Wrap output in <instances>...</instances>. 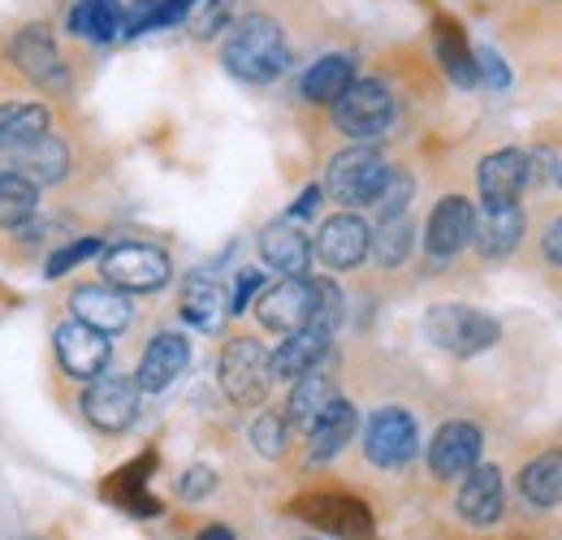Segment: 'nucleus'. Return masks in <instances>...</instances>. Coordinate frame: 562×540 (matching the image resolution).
<instances>
[{
  "instance_id": "obj_17",
  "label": "nucleus",
  "mask_w": 562,
  "mask_h": 540,
  "mask_svg": "<svg viewBox=\"0 0 562 540\" xmlns=\"http://www.w3.org/2000/svg\"><path fill=\"white\" fill-rule=\"evenodd\" d=\"M502 502H506V488H502V472L490 463H476L472 472L463 475V488H459V515L476 528L497 524L502 519Z\"/></svg>"
},
{
  "instance_id": "obj_37",
  "label": "nucleus",
  "mask_w": 562,
  "mask_h": 540,
  "mask_svg": "<svg viewBox=\"0 0 562 540\" xmlns=\"http://www.w3.org/2000/svg\"><path fill=\"white\" fill-rule=\"evenodd\" d=\"M91 256H100V238H78V243H70V247H61V251L48 256V277H61V272H70L74 265H82V260H91Z\"/></svg>"
},
{
  "instance_id": "obj_16",
  "label": "nucleus",
  "mask_w": 562,
  "mask_h": 540,
  "mask_svg": "<svg viewBox=\"0 0 562 540\" xmlns=\"http://www.w3.org/2000/svg\"><path fill=\"white\" fill-rule=\"evenodd\" d=\"M187 363H191V346L182 334H160V338H151V346L143 350V363H139V390L143 394H160V390H169L182 372H187Z\"/></svg>"
},
{
  "instance_id": "obj_28",
  "label": "nucleus",
  "mask_w": 562,
  "mask_h": 540,
  "mask_svg": "<svg viewBox=\"0 0 562 540\" xmlns=\"http://www.w3.org/2000/svg\"><path fill=\"white\" fill-rule=\"evenodd\" d=\"M437 57H441V69H446V74H450L459 87H476V82H481L476 53L468 48L463 31H459L450 18H441V22H437Z\"/></svg>"
},
{
  "instance_id": "obj_42",
  "label": "nucleus",
  "mask_w": 562,
  "mask_h": 540,
  "mask_svg": "<svg viewBox=\"0 0 562 540\" xmlns=\"http://www.w3.org/2000/svg\"><path fill=\"white\" fill-rule=\"evenodd\" d=\"M541 251H546V260H554L562 269V216L546 229V238H541Z\"/></svg>"
},
{
  "instance_id": "obj_35",
  "label": "nucleus",
  "mask_w": 562,
  "mask_h": 540,
  "mask_svg": "<svg viewBox=\"0 0 562 540\" xmlns=\"http://www.w3.org/2000/svg\"><path fill=\"white\" fill-rule=\"evenodd\" d=\"M312 290H316L312 325H316V329H325V334H334V329H338V320H342V294H338V285H334V281H312Z\"/></svg>"
},
{
  "instance_id": "obj_14",
  "label": "nucleus",
  "mask_w": 562,
  "mask_h": 540,
  "mask_svg": "<svg viewBox=\"0 0 562 540\" xmlns=\"http://www.w3.org/2000/svg\"><path fill=\"white\" fill-rule=\"evenodd\" d=\"M57 359H61V368L70 376L91 381L109 363V334H100V329H91L82 320H70V325L57 329Z\"/></svg>"
},
{
  "instance_id": "obj_21",
  "label": "nucleus",
  "mask_w": 562,
  "mask_h": 540,
  "mask_svg": "<svg viewBox=\"0 0 562 540\" xmlns=\"http://www.w3.org/2000/svg\"><path fill=\"white\" fill-rule=\"evenodd\" d=\"M260 256H265V265L278 269L281 277H303L307 265H312V243H307V234H303L299 225L273 221V225H265V234H260Z\"/></svg>"
},
{
  "instance_id": "obj_13",
  "label": "nucleus",
  "mask_w": 562,
  "mask_h": 540,
  "mask_svg": "<svg viewBox=\"0 0 562 540\" xmlns=\"http://www.w3.org/2000/svg\"><path fill=\"white\" fill-rule=\"evenodd\" d=\"M368 251H372V234H368V225L359 216H351V212L329 216L321 225V234H316V256L329 269H355Z\"/></svg>"
},
{
  "instance_id": "obj_1",
  "label": "nucleus",
  "mask_w": 562,
  "mask_h": 540,
  "mask_svg": "<svg viewBox=\"0 0 562 540\" xmlns=\"http://www.w3.org/2000/svg\"><path fill=\"white\" fill-rule=\"evenodd\" d=\"M221 57H225V69L243 82H273V78H281V69L290 66L285 35L265 13H251V18L234 22Z\"/></svg>"
},
{
  "instance_id": "obj_12",
  "label": "nucleus",
  "mask_w": 562,
  "mask_h": 540,
  "mask_svg": "<svg viewBox=\"0 0 562 540\" xmlns=\"http://www.w3.org/2000/svg\"><path fill=\"white\" fill-rule=\"evenodd\" d=\"M294 510H299L307 524H321L325 532H338V537H351V540L372 537V515H368V506L355 502V497L316 493V497H303Z\"/></svg>"
},
{
  "instance_id": "obj_4",
  "label": "nucleus",
  "mask_w": 562,
  "mask_h": 540,
  "mask_svg": "<svg viewBox=\"0 0 562 540\" xmlns=\"http://www.w3.org/2000/svg\"><path fill=\"white\" fill-rule=\"evenodd\" d=\"M390 165L372 151V147H351V151H338L329 160V173H325V187L338 203H351V207H368L376 200L381 182H385Z\"/></svg>"
},
{
  "instance_id": "obj_41",
  "label": "nucleus",
  "mask_w": 562,
  "mask_h": 540,
  "mask_svg": "<svg viewBox=\"0 0 562 540\" xmlns=\"http://www.w3.org/2000/svg\"><path fill=\"white\" fill-rule=\"evenodd\" d=\"M476 69H481V78H485L490 87H506V82H510V69H506V61H502L493 48H481V53H476Z\"/></svg>"
},
{
  "instance_id": "obj_11",
  "label": "nucleus",
  "mask_w": 562,
  "mask_h": 540,
  "mask_svg": "<svg viewBox=\"0 0 562 540\" xmlns=\"http://www.w3.org/2000/svg\"><path fill=\"white\" fill-rule=\"evenodd\" d=\"M472 229H476V207L463 195H446L428 216V234H424L428 256H437V260L459 256L472 243Z\"/></svg>"
},
{
  "instance_id": "obj_3",
  "label": "nucleus",
  "mask_w": 562,
  "mask_h": 540,
  "mask_svg": "<svg viewBox=\"0 0 562 540\" xmlns=\"http://www.w3.org/2000/svg\"><path fill=\"white\" fill-rule=\"evenodd\" d=\"M273 385V363H269V350L256 338H234L221 355V390L234 398L238 406H256L265 403Z\"/></svg>"
},
{
  "instance_id": "obj_29",
  "label": "nucleus",
  "mask_w": 562,
  "mask_h": 540,
  "mask_svg": "<svg viewBox=\"0 0 562 540\" xmlns=\"http://www.w3.org/2000/svg\"><path fill=\"white\" fill-rule=\"evenodd\" d=\"M13 61H18V69H22L26 78L48 82L53 69H61L57 66V44H53L48 26H26V31L13 40Z\"/></svg>"
},
{
  "instance_id": "obj_19",
  "label": "nucleus",
  "mask_w": 562,
  "mask_h": 540,
  "mask_svg": "<svg viewBox=\"0 0 562 540\" xmlns=\"http://www.w3.org/2000/svg\"><path fill=\"white\" fill-rule=\"evenodd\" d=\"M329 338H334V334H325V329H316V325H307V329H299V334H285V341L269 355L273 381H299L303 372H316L321 359L329 355Z\"/></svg>"
},
{
  "instance_id": "obj_2",
  "label": "nucleus",
  "mask_w": 562,
  "mask_h": 540,
  "mask_svg": "<svg viewBox=\"0 0 562 540\" xmlns=\"http://www.w3.org/2000/svg\"><path fill=\"white\" fill-rule=\"evenodd\" d=\"M424 334L432 346H441L446 355H481L490 350L493 341L502 338V325L493 320L490 312H476V307H459V303H446V307H432L424 316Z\"/></svg>"
},
{
  "instance_id": "obj_8",
  "label": "nucleus",
  "mask_w": 562,
  "mask_h": 540,
  "mask_svg": "<svg viewBox=\"0 0 562 540\" xmlns=\"http://www.w3.org/2000/svg\"><path fill=\"white\" fill-rule=\"evenodd\" d=\"M139 381L131 376H95L82 394V415L104 432H122L139 415Z\"/></svg>"
},
{
  "instance_id": "obj_23",
  "label": "nucleus",
  "mask_w": 562,
  "mask_h": 540,
  "mask_svg": "<svg viewBox=\"0 0 562 540\" xmlns=\"http://www.w3.org/2000/svg\"><path fill=\"white\" fill-rule=\"evenodd\" d=\"M122 31H126L122 0H78L70 9V35L78 40L109 44V40H122Z\"/></svg>"
},
{
  "instance_id": "obj_36",
  "label": "nucleus",
  "mask_w": 562,
  "mask_h": 540,
  "mask_svg": "<svg viewBox=\"0 0 562 540\" xmlns=\"http://www.w3.org/2000/svg\"><path fill=\"white\" fill-rule=\"evenodd\" d=\"M251 446L265 454V459H281V450H285V419L281 415H260L256 424H251Z\"/></svg>"
},
{
  "instance_id": "obj_9",
  "label": "nucleus",
  "mask_w": 562,
  "mask_h": 540,
  "mask_svg": "<svg viewBox=\"0 0 562 540\" xmlns=\"http://www.w3.org/2000/svg\"><path fill=\"white\" fill-rule=\"evenodd\" d=\"M312 312H316V290H312L307 277H285L273 290H265L260 303H256L260 325L273 329V334H299V329H307L312 325Z\"/></svg>"
},
{
  "instance_id": "obj_45",
  "label": "nucleus",
  "mask_w": 562,
  "mask_h": 540,
  "mask_svg": "<svg viewBox=\"0 0 562 540\" xmlns=\"http://www.w3.org/2000/svg\"><path fill=\"white\" fill-rule=\"evenodd\" d=\"M135 4H160V0H135Z\"/></svg>"
},
{
  "instance_id": "obj_39",
  "label": "nucleus",
  "mask_w": 562,
  "mask_h": 540,
  "mask_svg": "<svg viewBox=\"0 0 562 540\" xmlns=\"http://www.w3.org/2000/svg\"><path fill=\"white\" fill-rule=\"evenodd\" d=\"M260 285H265V277H260L256 269L238 272L234 290H229V316H243V312H247V303H251V294H260Z\"/></svg>"
},
{
  "instance_id": "obj_18",
  "label": "nucleus",
  "mask_w": 562,
  "mask_h": 540,
  "mask_svg": "<svg viewBox=\"0 0 562 540\" xmlns=\"http://www.w3.org/2000/svg\"><path fill=\"white\" fill-rule=\"evenodd\" d=\"M472 238H476V251L490 256V260L510 256L519 247V238H524V212H519V203H485L476 212Z\"/></svg>"
},
{
  "instance_id": "obj_38",
  "label": "nucleus",
  "mask_w": 562,
  "mask_h": 540,
  "mask_svg": "<svg viewBox=\"0 0 562 540\" xmlns=\"http://www.w3.org/2000/svg\"><path fill=\"white\" fill-rule=\"evenodd\" d=\"M212 488H216V472L212 468H191L178 480V497L182 502H200V497H209Z\"/></svg>"
},
{
  "instance_id": "obj_5",
  "label": "nucleus",
  "mask_w": 562,
  "mask_h": 540,
  "mask_svg": "<svg viewBox=\"0 0 562 540\" xmlns=\"http://www.w3.org/2000/svg\"><path fill=\"white\" fill-rule=\"evenodd\" d=\"M363 454L376 463V468H407L416 454H420V432H416V419L398 406H385L368 419V432H363Z\"/></svg>"
},
{
  "instance_id": "obj_25",
  "label": "nucleus",
  "mask_w": 562,
  "mask_h": 540,
  "mask_svg": "<svg viewBox=\"0 0 562 540\" xmlns=\"http://www.w3.org/2000/svg\"><path fill=\"white\" fill-rule=\"evenodd\" d=\"M338 398V390H334V381L325 376V372H303L299 381H294V390H290V403H285V424H294V428H312L329 403Z\"/></svg>"
},
{
  "instance_id": "obj_27",
  "label": "nucleus",
  "mask_w": 562,
  "mask_h": 540,
  "mask_svg": "<svg viewBox=\"0 0 562 540\" xmlns=\"http://www.w3.org/2000/svg\"><path fill=\"white\" fill-rule=\"evenodd\" d=\"M519 493L532 506H562V450H546L537 454L524 472H519Z\"/></svg>"
},
{
  "instance_id": "obj_7",
  "label": "nucleus",
  "mask_w": 562,
  "mask_h": 540,
  "mask_svg": "<svg viewBox=\"0 0 562 540\" xmlns=\"http://www.w3.org/2000/svg\"><path fill=\"white\" fill-rule=\"evenodd\" d=\"M334 122L351 138H372L394 122V100H390V91L381 82L355 78L351 87L338 95V104H334Z\"/></svg>"
},
{
  "instance_id": "obj_24",
  "label": "nucleus",
  "mask_w": 562,
  "mask_h": 540,
  "mask_svg": "<svg viewBox=\"0 0 562 540\" xmlns=\"http://www.w3.org/2000/svg\"><path fill=\"white\" fill-rule=\"evenodd\" d=\"M355 428H359V415H355L351 403H342V398H334L329 410L307 428V446H312V463H325V459H334L347 441L355 437Z\"/></svg>"
},
{
  "instance_id": "obj_10",
  "label": "nucleus",
  "mask_w": 562,
  "mask_h": 540,
  "mask_svg": "<svg viewBox=\"0 0 562 540\" xmlns=\"http://www.w3.org/2000/svg\"><path fill=\"white\" fill-rule=\"evenodd\" d=\"M481 446H485V437H481L476 424H463V419L441 424L437 437H432V446H428V468H432L437 480L468 475L481 463Z\"/></svg>"
},
{
  "instance_id": "obj_32",
  "label": "nucleus",
  "mask_w": 562,
  "mask_h": 540,
  "mask_svg": "<svg viewBox=\"0 0 562 540\" xmlns=\"http://www.w3.org/2000/svg\"><path fill=\"white\" fill-rule=\"evenodd\" d=\"M40 135H48L44 104H0V147H22Z\"/></svg>"
},
{
  "instance_id": "obj_15",
  "label": "nucleus",
  "mask_w": 562,
  "mask_h": 540,
  "mask_svg": "<svg viewBox=\"0 0 562 540\" xmlns=\"http://www.w3.org/2000/svg\"><path fill=\"white\" fill-rule=\"evenodd\" d=\"M70 307L82 325H91L100 334H122L135 316L126 290H117V285H82V290H74Z\"/></svg>"
},
{
  "instance_id": "obj_43",
  "label": "nucleus",
  "mask_w": 562,
  "mask_h": 540,
  "mask_svg": "<svg viewBox=\"0 0 562 540\" xmlns=\"http://www.w3.org/2000/svg\"><path fill=\"white\" fill-rule=\"evenodd\" d=\"M316 203H321V187H307V191L294 200L290 216H312V212H316Z\"/></svg>"
},
{
  "instance_id": "obj_40",
  "label": "nucleus",
  "mask_w": 562,
  "mask_h": 540,
  "mask_svg": "<svg viewBox=\"0 0 562 540\" xmlns=\"http://www.w3.org/2000/svg\"><path fill=\"white\" fill-rule=\"evenodd\" d=\"M200 4H204V9L195 13V35L209 40V35H216V31L229 22V0H200Z\"/></svg>"
},
{
  "instance_id": "obj_30",
  "label": "nucleus",
  "mask_w": 562,
  "mask_h": 540,
  "mask_svg": "<svg viewBox=\"0 0 562 540\" xmlns=\"http://www.w3.org/2000/svg\"><path fill=\"white\" fill-rule=\"evenodd\" d=\"M355 82L351 57H321L316 66L303 74V95L312 104H338V95Z\"/></svg>"
},
{
  "instance_id": "obj_31",
  "label": "nucleus",
  "mask_w": 562,
  "mask_h": 540,
  "mask_svg": "<svg viewBox=\"0 0 562 540\" xmlns=\"http://www.w3.org/2000/svg\"><path fill=\"white\" fill-rule=\"evenodd\" d=\"M40 207V187L22 173H0V229H22Z\"/></svg>"
},
{
  "instance_id": "obj_34",
  "label": "nucleus",
  "mask_w": 562,
  "mask_h": 540,
  "mask_svg": "<svg viewBox=\"0 0 562 540\" xmlns=\"http://www.w3.org/2000/svg\"><path fill=\"white\" fill-rule=\"evenodd\" d=\"M412 191H416L412 173H403V169H390V173H385V182H381V191H376V200L368 203V207L376 212V221H394V216H407Z\"/></svg>"
},
{
  "instance_id": "obj_22",
  "label": "nucleus",
  "mask_w": 562,
  "mask_h": 540,
  "mask_svg": "<svg viewBox=\"0 0 562 540\" xmlns=\"http://www.w3.org/2000/svg\"><path fill=\"white\" fill-rule=\"evenodd\" d=\"M66 169H70V151H66L61 138H53V135H40V138H31V143H22L18 156H13V173H22V178L35 182V187L61 182Z\"/></svg>"
},
{
  "instance_id": "obj_26",
  "label": "nucleus",
  "mask_w": 562,
  "mask_h": 540,
  "mask_svg": "<svg viewBox=\"0 0 562 540\" xmlns=\"http://www.w3.org/2000/svg\"><path fill=\"white\" fill-rule=\"evenodd\" d=\"M182 316L200 329V334H216L221 329V320L229 316V294L209 281V277H195V281H187V290H182Z\"/></svg>"
},
{
  "instance_id": "obj_20",
  "label": "nucleus",
  "mask_w": 562,
  "mask_h": 540,
  "mask_svg": "<svg viewBox=\"0 0 562 540\" xmlns=\"http://www.w3.org/2000/svg\"><path fill=\"white\" fill-rule=\"evenodd\" d=\"M481 200L485 203H515L528 187V156L515 147H502L481 160Z\"/></svg>"
},
{
  "instance_id": "obj_33",
  "label": "nucleus",
  "mask_w": 562,
  "mask_h": 540,
  "mask_svg": "<svg viewBox=\"0 0 562 540\" xmlns=\"http://www.w3.org/2000/svg\"><path fill=\"white\" fill-rule=\"evenodd\" d=\"M372 256H376L385 269L403 265V260L412 256V221H407V216L381 221V229H376V238H372Z\"/></svg>"
},
{
  "instance_id": "obj_44",
  "label": "nucleus",
  "mask_w": 562,
  "mask_h": 540,
  "mask_svg": "<svg viewBox=\"0 0 562 540\" xmlns=\"http://www.w3.org/2000/svg\"><path fill=\"white\" fill-rule=\"evenodd\" d=\"M195 540H234V532H229V528H204Z\"/></svg>"
},
{
  "instance_id": "obj_6",
  "label": "nucleus",
  "mask_w": 562,
  "mask_h": 540,
  "mask_svg": "<svg viewBox=\"0 0 562 540\" xmlns=\"http://www.w3.org/2000/svg\"><path fill=\"white\" fill-rule=\"evenodd\" d=\"M100 269L109 277V285L126 290V294H143V290H160L169 281V256L143 243H117L104 251Z\"/></svg>"
}]
</instances>
